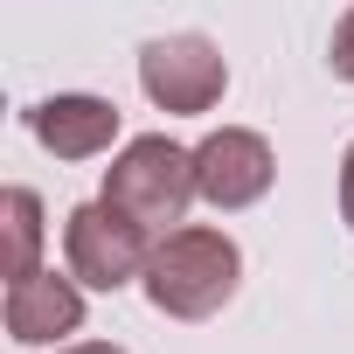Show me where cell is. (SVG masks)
Returning <instances> with one entry per match:
<instances>
[{
    "mask_svg": "<svg viewBox=\"0 0 354 354\" xmlns=\"http://www.w3.org/2000/svg\"><path fill=\"white\" fill-rule=\"evenodd\" d=\"M236 278H243V250L223 230H174L153 243L146 299L167 319H209L236 299Z\"/></svg>",
    "mask_w": 354,
    "mask_h": 354,
    "instance_id": "cell-1",
    "label": "cell"
},
{
    "mask_svg": "<svg viewBox=\"0 0 354 354\" xmlns=\"http://www.w3.org/2000/svg\"><path fill=\"white\" fill-rule=\"evenodd\" d=\"M195 153L188 146H174L167 132H146L132 139L111 167H104V202L125 209L139 230H167V223H181L188 202H195ZM174 236V230H167Z\"/></svg>",
    "mask_w": 354,
    "mask_h": 354,
    "instance_id": "cell-2",
    "label": "cell"
},
{
    "mask_svg": "<svg viewBox=\"0 0 354 354\" xmlns=\"http://www.w3.org/2000/svg\"><path fill=\"white\" fill-rule=\"evenodd\" d=\"M63 250H70V271H77L84 285H97V292H118V285L146 278V264H153L146 230H139L125 209H111V202H84V209H70Z\"/></svg>",
    "mask_w": 354,
    "mask_h": 354,
    "instance_id": "cell-3",
    "label": "cell"
},
{
    "mask_svg": "<svg viewBox=\"0 0 354 354\" xmlns=\"http://www.w3.org/2000/svg\"><path fill=\"white\" fill-rule=\"evenodd\" d=\"M139 84H146V97L160 111L195 118V111H209L223 97L230 70H223V49L209 35H160V42L139 49Z\"/></svg>",
    "mask_w": 354,
    "mask_h": 354,
    "instance_id": "cell-4",
    "label": "cell"
},
{
    "mask_svg": "<svg viewBox=\"0 0 354 354\" xmlns=\"http://www.w3.org/2000/svg\"><path fill=\"white\" fill-rule=\"evenodd\" d=\"M271 174H278V160H271L264 132L223 125V132H209V139L195 146V188H202V202H216V209H250V202H264Z\"/></svg>",
    "mask_w": 354,
    "mask_h": 354,
    "instance_id": "cell-5",
    "label": "cell"
},
{
    "mask_svg": "<svg viewBox=\"0 0 354 354\" xmlns=\"http://www.w3.org/2000/svg\"><path fill=\"white\" fill-rule=\"evenodd\" d=\"M28 132L56 153V160H91L118 139V104L111 97H84V91H63V97H42L28 111Z\"/></svg>",
    "mask_w": 354,
    "mask_h": 354,
    "instance_id": "cell-6",
    "label": "cell"
},
{
    "mask_svg": "<svg viewBox=\"0 0 354 354\" xmlns=\"http://www.w3.org/2000/svg\"><path fill=\"white\" fill-rule=\"evenodd\" d=\"M77 326H84V292H77L70 278L35 271V278L8 285V333H15L21 347H49V340H63V333H77Z\"/></svg>",
    "mask_w": 354,
    "mask_h": 354,
    "instance_id": "cell-7",
    "label": "cell"
},
{
    "mask_svg": "<svg viewBox=\"0 0 354 354\" xmlns=\"http://www.w3.org/2000/svg\"><path fill=\"white\" fill-rule=\"evenodd\" d=\"M35 250H42V202H35V188H8V250H0L8 285L35 278Z\"/></svg>",
    "mask_w": 354,
    "mask_h": 354,
    "instance_id": "cell-8",
    "label": "cell"
},
{
    "mask_svg": "<svg viewBox=\"0 0 354 354\" xmlns=\"http://www.w3.org/2000/svg\"><path fill=\"white\" fill-rule=\"evenodd\" d=\"M326 63H333V77H347L354 84V8L333 21V42H326Z\"/></svg>",
    "mask_w": 354,
    "mask_h": 354,
    "instance_id": "cell-9",
    "label": "cell"
},
{
    "mask_svg": "<svg viewBox=\"0 0 354 354\" xmlns=\"http://www.w3.org/2000/svg\"><path fill=\"white\" fill-rule=\"evenodd\" d=\"M340 216L354 223V146H347V160H340Z\"/></svg>",
    "mask_w": 354,
    "mask_h": 354,
    "instance_id": "cell-10",
    "label": "cell"
},
{
    "mask_svg": "<svg viewBox=\"0 0 354 354\" xmlns=\"http://www.w3.org/2000/svg\"><path fill=\"white\" fill-rule=\"evenodd\" d=\"M63 354H125V347H104V340H84V347H63Z\"/></svg>",
    "mask_w": 354,
    "mask_h": 354,
    "instance_id": "cell-11",
    "label": "cell"
}]
</instances>
